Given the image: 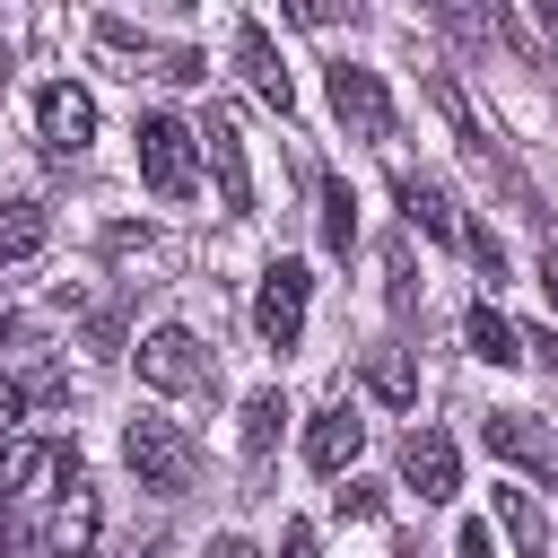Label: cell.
<instances>
[{"label":"cell","mask_w":558,"mask_h":558,"mask_svg":"<svg viewBox=\"0 0 558 558\" xmlns=\"http://www.w3.org/2000/svg\"><path fill=\"white\" fill-rule=\"evenodd\" d=\"M122 462H131L140 488H157V497H183V488L201 480V453H192V436H183L174 418H131V427H122Z\"/></svg>","instance_id":"cell-1"},{"label":"cell","mask_w":558,"mask_h":558,"mask_svg":"<svg viewBox=\"0 0 558 558\" xmlns=\"http://www.w3.org/2000/svg\"><path fill=\"white\" fill-rule=\"evenodd\" d=\"M192 148H201V140H192L174 113H148V122H140V174H148L157 201H192V183H201Z\"/></svg>","instance_id":"cell-2"},{"label":"cell","mask_w":558,"mask_h":558,"mask_svg":"<svg viewBox=\"0 0 558 558\" xmlns=\"http://www.w3.org/2000/svg\"><path fill=\"white\" fill-rule=\"evenodd\" d=\"M140 384H148V392H192V384H209V349H201L183 323H157V331L140 340Z\"/></svg>","instance_id":"cell-3"},{"label":"cell","mask_w":558,"mask_h":558,"mask_svg":"<svg viewBox=\"0 0 558 558\" xmlns=\"http://www.w3.org/2000/svg\"><path fill=\"white\" fill-rule=\"evenodd\" d=\"M305 262H270L262 270V296H253V331L270 340V349H296V331H305Z\"/></svg>","instance_id":"cell-4"},{"label":"cell","mask_w":558,"mask_h":558,"mask_svg":"<svg viewBox=\"0 0 558 558\" xmlns=\"http://www.w3.org/2000/svg\"><path fill=\"white\" fill-rule=\"evenodd\" d=\"M331 113L357 131V140H392V96L366 61H331Z\"/></svg>","instance_id":"cell-5"},{"label":"cell","mask_w":558,"mask_h":558,"mask_svg":"<svg viewBox=\"0 0 558 558\" xmlns=\"http://www.w3.org/2000/svg\"><path fill=\"white\" fill-rule=\"evenodd\" d=\"M192 140H201V157H209V174H218V201L244 218V209H253V166H244V131H235V113L209 105V122H201Z\"/></svg>","instance_id":"cell-6"},{"label":"cell","mask_w":558,"mask_h":558,"mask_svg":"<svg viewBox=\"0 0 558 558\" xmlns=\"http://www.w3.org/2000/svg\"><path fill=\"white\" fill-rule=\"evenodd\" d=\"M480 445L497 462H523V471H558V436L532 418V410H488L480 418Z\"/></svg>","instance_id":"cell-7"},{"label":"cell","mask_w":558,"mask_h":558,"mask_svg":"<svg viewBox=\"0 0 558 558\" xmlns=\"http://www.w3.org/2000/svg\"><path fill=\"white\" fill-rule=\"evenodd\" d=\"M35 480H61L70 488L78 480V453L70 445H44V436H9L0 445V497H26Z\"/></svg>","instance_id":"cell-8"},{"label":"cell","mask_w":558,"mask_h":558,"mask_svg":"<svg viewBox=\"0 0 558 558\" xmlns=\"http://www.w3.org/2000/svg\"><path fill=\"white\" fill-rule=\"evenodd\" d=\"M35 122H44V148H61V157H70V148H87V140H96V96H87V87H70V78H52V87L35 96Z\"/></svg>","instance_id":"cell-9"},{"label":"cell","mask_w":558,"mask_h":558,"mask_svg":"<svg viewBox=\"0 0 558 558\" xmlns=\"http://www.w3.org/2000/svg\"><path fill=\"white\" fill-rule=\"evenodd\" d=\"M401 480L427 497V506H445L453 488H462V462H453V436H436V427H410V445H401Z\"/></svg>","instance_id":"cell-10"},{"label":"cell","mask_w":558,"mask_h":558,"mask_svg":"<svg viewBox=\"0 0 558 558\" xmlns=\"http://www.w3.org/2000/svg\"><path fill=\"white\" fill-rule=\"evenodd\" d=\"M235 61H244V78H253V96H262L270 113H288V105H296L288 61H279V44H270V26H262V17H244V26H235Z\"/></svg>","instance_id":"cell-11"},{"label":"cell","mask_w":558,"mask_h":558,"mask_svg":"<svg viewBox=\"0 0 558 558\" xmlns=\"http://www.w3.org/2000/svg\"><path fill=\"white\" fill-rule=\"evenodd\" d=\"M357 445H366V418H357L349 401H331V410H323V418L305 427V462H314L323 480H340V471L357 462Z\"/></svg>","instance_id":"cell-12"},{"label":"cell","mask_w":558,"mask_h":558,"mask_svg":"<svg viewBox=\"0 0 558 558\" xmlns=\"http://www.w3.org/2000/svg\"><path fill=\"white\" fill-rule=\"evenodd\" d=\"M401 209H410V227H418V235H436V244H462V209L445 201V183H427V174H401Z\"/></svg>","instance_id":"cell-13"},{"label":"cell","mask_w":558,"mask_h":558,"mask_svg":"<svg viewBox=\"0 0 558 558\" xmlns=\"http://www.w3.org/2000/svg\"><path fill=\"white\" fill-rule=\"evenodd\" d=\"M87 541H96V488L70 480L61 506H52V549H61V558H87Z\"/></svg>","instance_id":"cell-14"},{"label":"cell","mask_w":558,"mask_h":558,"mask_svg":"<svg viewBox=\"0 0 558 558\" xmlns=\"http://www.w3.org/2000/svg\"><path fill=\"white\" fill-rule=\"evenodd\" d=\"M44 235H52V209L44 201H0V262L44 253Z\"/></svg>","instance_id":"cell-15"},{"label":"cell","mask_w":558,"mask_h":558,"mask_svg":"<svg viewBox=\"0 0 558 558\" xmlns=\"http://www.w3.org/2000/svg\"><path fill=\"white\" fill-rule=\"evenodd\" d=\"M488 506H497V523L514 532V549H523V558H541V549H549V514H541L523 488H488Z\"/></svg>","instance_id":"cell-16"},{"label":"cell","mask_w":558,"mask_h":558,"mask_svg":"<svg viewBox=\"0 0 558 558\" xmlns=\"http://www.w3.org/2000/svg\"><path fill=\"white\" fill-rule=\"evenodd\" d=\"M462 331H471V349H480L488 366H514V357H523V331H514V323H506V314H497L488 296L471 305V323H462Z\"/></svg>","instance_id":"cell-17"},{"label":"cell","mask_w":558,"mask_h":558,"mask_svg":"<svg viewBox=\"0 0 558 558\" xmlns=\"http://www.w3.org/2000/svg\"><path fill=\"white\" fill-rule=\"evenodd\" d=\"M366 384H375V401H392V410H410V401H418V375H410V349H375V357H366Z\"/></svg>","instance_id":"cell-18"},{"label":"cell","mask_w":558,"mask_h":558,"mask_svg":"<svg viewBox=\"0 0 558 558\" xmlns=\"http://www.w3.org/2000/svg\"><path fill=\"white\" fill-rule=\"evenodd\" d=\"M279 418H288V401H279V392H270V384H262V392H253V401H244V427H235V445H244V453H253V462H262V453H270V445H279Z\"/></svg>","instance_id":"cell-19"},{"label":"cell","mask_w":558,"mask_h":558,"mask_svg":"<svg viewBox=\"0 0 558 558\" xmlns=\"http://www.w3.org/2000/svg\"><path fill=\"white\" fill-rule=\"evenodd\" d=\"M323 244H331V253H349V244H357V201H349V183H340V174H323Z\"/></svg>","instance_id":"cell-20"},{"label":"cell","mask_w":558,"mask_h":558,"mask_svg":"<svg viewBox=\"0 0 558 558\" xmlns=\"http://www.w3.org/2000/svg\"><path fill=\"white\" fill-rule=\"evenodd\" d=\"M462 253H471V262H480V279H488V288H497V279H506V244H497V235H488V227H462Z\"/></svg>","instance_id":"cell-21"},{"label":"cell","mask_w":558,"mask_h":558,"mask_svg":"<svg viewBox=\"0 0 558 558\" xmlns=\"http://www.w3.org/2000/svg\"><path fill=\"white\" fill-rule=\"evenodd\" d=\"M331 506H340V523H366V514H384V488L375 480H349V488H331Z\"/></svg>","instance_id":"cell-22"},{"label":"cell","mask_w":558,"mask_h":558,"mask_svg":"<svg viewBox=\"0 0 558 558\" xmlns=\"http://www.w3.org/2000/svg\"><path fill=\"white\" fill-rule=\"evenodd\" d=\"M384 279H392V305L410 314V296H418V279H410V244H392V253H384Z\"/></svg>","instance_id":"cell-23"},{"label":"cell","mask_w":558,"mask_h":558,"mask_svg":"<svg viewBox=\"0 0 558 558\" xmlns=\"http://www.w3.org/2000/svg\"><path fill=\"white\" fill-rule=\"evenodd\" d=\"M17 418H26V384H17V375H0V445L17 436Z\"/></svg>","instance_id":"cell-24"},{"label":"cell","mask_w":558,"mask_h":558,"mask_svg":"<svg viewBox=\"0 0 558 558\" xmlns=\"http://www.w3.org/2000/svg\"><path fill=\"white\" fill-rule=\"evenodd\" d=\"M453 558H497V541H488V523H462V532H453Z\"/></svg>","instance_id":"cell-25"},{"label":"cell","mask_w":558,"mask_h":558,"mask_svg":"<svg viewBox=\"0 0 558 558\" xmlns=\"http://www.w3.org/2000/svg\"><path fill=\"white\" fill-rule=\"evenodd\" d=\"M288 17H296V26H331V17H340V0H288Z\"/></svg>","instance_id":"cell-26"},{"label":"cell","mask_w":558,"mask_h":558,"mask_svg":"<svg viewBox=\"0 0 558 558\" xmlns=\"http://www.w3.org/2000/svg\"><path fill=\"white\" fill-rule=\"evenodd\" d=\"M166 78H183V87H192V78H209V61H201V52H166Z\"/></svg>","instance_id":"cell-27"},{"label":"cell","mask_w":558,"mask_h":558,"mask_svg":"<svg viewBox=\"0 0 558 558\" xmlns=\"http://www.w3.org/2000/svg\"><path fill=\"white\" fill-rule=\"evenodd\" d=\"M523 357H541V366L558 375V331H523Z\"/></svg>","instance_id":"cell-28"},{"label":"cell","mask_w":558,"mask_h":558,"mask_svg":"<svg viewBox=\"0 0 558 558\" xmlns=\"http://www.w3.org/2000/svg\"><path fill=\"white\" fill-rule=\"evenodd\" d=\"M279 558H314V523H288L279 532Z\"/></svg>","instance_id":"cell-29"},{"label":"cell","mask_w":558,"mask_h":558,"mask_svg":"<svg viewBox=\"0 0 558 558\" xmlns=\"http://www.w3.org/2000/svg\"><path fill=\"white\" fill-rule=\"evenodd\" d=\"M209 558H262V549H253L244 532H218V541H209Z\"/></svg>","instance_id":"cell-30"},{"label":"cell","mask_w":558,"mask_h":558,"mask_svg":"<svg viewBox=\"0 0 558 558\" xmlns=\"http://www.w3.org/2000/svg\"><path fill=\"white\" fill-rule=\"evenodd\" d=\"M35 541H26V523H0V558H26Z\"/></svg>","instance_id":"cell-31"},{"label":"cell","mask_w":558,"mask_h":558,"mask_svg":"<svg viewBox=\"0 0 558 558\" xmlns=\"http://www.w3.org/2000/svg\"><path fill=\"white\" fill-rule=\"evenodd\" d=\"M541 288H549V305H558V244L541 253Z\"/></svg>","instance_id":"cell-32"},{"label":"cell","mask_w":558,"mask_h":558,"mask_svg":"<svg viewBox=\"0 0 558 558\" xmlns=\"http://www.w3.org/2000/svg\"><path fill=\"white\" fill-rule=\"evenodd\" d=\"M131 558H174V541H148V549H131Z\"/></svg>","instance_id":"cell-33"},{"label":"cell","mask_w":558,"mask_h":558,"mask_svg":"<svg viewBox=\"0 0 558 558\" xmlns=\"http://www.w3.org/2000/svg\"><path fill=\"white\" fill-rule=\"evenodd\" d=\"M9 331H17V305H9V296H0V340H9Z\"/></svg>","instance_id":"cell-34"},{"label":"cell","mask_w":558,"mask_h":558,"mask_svg":"<svg viewBox=\"0 0 558 558\" xmlns=\"http://www.w3.org/2000/svg\"><path fill=\"white\" fill-rule=\"evenodd\" d=\"M9 70H17V61H9V44H0V87H9Z\"/></svg>","instance_id":"cell-35"},{"label":"cell","mask_w":558,"mask_h":558,"mask_svg":"<svg viewBox=\"0 0 558 558\" xmlns=\"http://www.w3.org/2000/svg\"><path fill=\"white\" fill-rule=\"evenodd\" d=\"M401 558H418V549H401Z\"/></svg>","instance_id":"cell-36"}]
</instances>
